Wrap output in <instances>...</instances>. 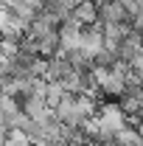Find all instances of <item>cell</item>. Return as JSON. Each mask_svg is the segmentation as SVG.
Returning <instances> with one entry per match:
<instances>
[{
  "instance_id": "obj_3",
  "label": "cell",
  "mask_w": 143,
  "mask_h": 146,
  "mask_svg": "<svg viewBox=\"0 0 143 146\" xmlns=\"http://www.w3.org/2000/svg\"><path fill=\"white\" fill-rule=\"evenodd\" d=\"M56 48H59V34H56V28L54 31H48V34H42V36H36V54L39 56H54L56 54Z\"/></svg>"
},
{
  "instance_id": "obj_1",
  "label": "cell",
  "mask_w": 143,
  "mask_h": 146,
  "mask_svg": "<svg viewBox=\"0 0 143 146\" xmlns=\"http://www.w3.org/2000/svg\"><path fill=\"white\" fill-rule=\"evenodd\" d=\"M20 110L28 115V118H42L45 112H48V104H45V96H39V93H31V96H25V98H20Z\"/></svg>"
},
{
  "instance_id": "obj_2",
  "label": "cell",
  "mask_w": 143,
  "mask_h": 146,
  "mask_svg": "<svg viewBox=\"0 0 143 146\" xmlns=\"http://www.w3.org/2000/svg\"><path fill=\"white\" fill-rule=\"evenodd\" d=\"M70 17L79 20L81 25H93V23L98 20V6H95L93 0H79V3L70 9Z\"/></svg>"
},
{
  "instance_id": "obj_5",
  "label": "cell",
  "mask_w": 143,
  "mask_h": 146,
  "mask_svg": "<svg viewBox=\"0 0 143 146\" xmlns=\"http://www.w3.org/2000/svg\"><path fill=\"white\" fill-rule=\"evenodd\" d=\"M6 132H9V129H6V124H0V146L6 143Z\"/></svg>"
},
{
  "instance_id": "obj_4",
  "label": "cell",
  "mask_w": 143,
  "mask_h": 146,
  "mask_svg": "<svg viewBox=\"0 0 143 146\" xmlns=\"http://www.w3.org/2000/svg\"><path fill=\"white\" fill-rule=\"evenodd\" d=\"M62 96H65V90H62L59 82H45V104H48V110H54Z\"/></svg>"
}]
</instances>
